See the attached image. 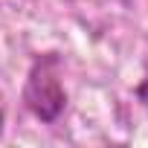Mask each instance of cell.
I'll return each instance as SVG.
<instances>
[{
	"label": "cell",
	"mask_w": 148,
	"mask_h": 148,
	"mask_svg": "<svg viewBox=\"0 0 148 148\" xmlns=\"http://www.w3.org/2000/svg\"><path fill=\"white\" fill-rule=\"evenodd\" d=\"M23 102L38 119H44V122L58 119L67 96L61 87V61L55 55H38L35 58V64L29 70V79H26Z\"/></svg>",
	"instance_id": "cell-1"
},
{
	"label": "cell",
	"mask_w": 148,
	"mask_h": 148,
	"mask_svg": "<svg viewBox=\"0 0 148 148\" xmlns=\"http://www.w3.org/2000/svg\"><path fill=\"white\" fill-rule=\"evenodd\" d=\"M136 96H139V102L145 105V110H148V76H145V82L136 87Z\"/></svg>",
	"instance_id": "cell-2"
}]
</instances>
